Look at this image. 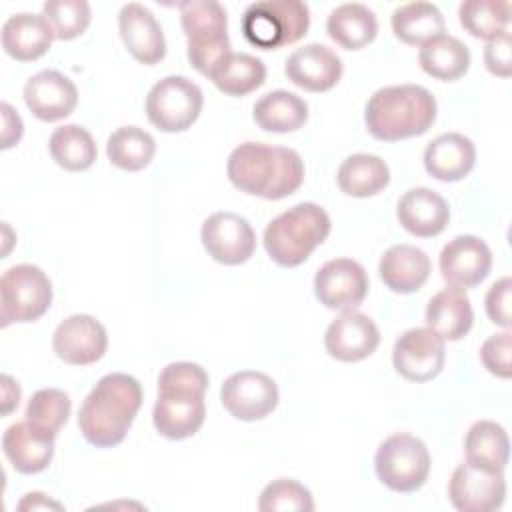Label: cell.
Masks as SVG:
<instances>
[{
    "instance_id": "cell-1",
    "label": "cell",
    "mask_w": 512,
    "mask_h": 512,
    "mask_svg": "<svg viewBox=\"0 0 512 512\" xmlns=\"http://www.w3.org/2000/svg\"><path fill=\"white\" fill-rule=\"evenodd\" d=\"M226 172L240 192L264 200H282L300 188L304 162L292 148L244 142L230 152Z\"/></svg>"
},
{
    "instance_id": "cell-2",
    "label": "cell",
    "mask_w": 512,
    "mask_h": 512,
    "mask_svg": "<svg viewBox=\"0 0 512 512\" xmlns=\"http://www.w3.org/2000/svg\"><path fill=\"white\" fill-rule=\"evenodd\" d=\"M142 406V386L134 376L114 372L102 376L84 398L78 428L96 448L120 444Z\"/></svg>"
},
{
    "instance_id": "cell-3",
    "label": "cell",
    "mask_w": 512,
    "mask_h": 512,
    "mask_svg": "<svg viewBox=\"0 0 512 512\" xmlns=\"http://www.w3.org/2000/svg\"><path fill=\"white\" fill-rule=\"evenodd\" d=\"M436 110V98L424 86L396 84L370 96L364 122L376 140L398 142L424 134L434 124Z\"/></svg>"
},
{
    "instance_id": "cell-4",
    "label": "cell",
    "mask_w": 512,
    "mask_h": 512,
    "mask_svg": "<svg viewBox=\"0 0 512 512\" xmlns=\"http://www.w3.org/2000/svg\"><path fill=\"white\" fill-rule=\"evenodd\" d=\"M330 234V216L314 202H300L278 214L264 230V248L284 268L300 266Z\"/></svg>"
},
{
    "instance_id": "cell-5",
    "label": "cell",
    "mask_w": 512,
    "mask_h": 512,
    "mask_svg": "<svg viewBox=\"0 0 512 512\" xmlns=\"http://www.w3.org/2000/svg\"><path fill=\"white\" fill-rule=\"evenodd\" d=\"M178 8L182 30L188 38V62L200 74L210 76L232 52L226 32V10L214 0H186Z\"/></svg>"
},
{
    "instance_id": "cell-6",
    "label": "cell",
    "mask_w": 512,
    "mask_h": 512,
    "mask_svg": "<svg viewBox=\"0 0 512 512\" xmlns=\"http://www.w3.org/2000/svg\"><path fill=\"white\" fill-rule=\"evenodd\" d=\"M310 28V10L300 0H262L242 14L244 38L262 50L298 42Z\"/></svg>"
},
{
    "instance_id": "cell-7",
    "label": "cell",
    "mask_w": 512,
    "mask_h": 512,
    "mask_svg": "<svg viewBox=\"0 0 512 512\" xmlns=\"http://www.w3.org/2000/svg\"><path fill=\"white\" fill-rule=\"evenodd\" d=\"M374 470L378 480L392 492H416L424 486L430 474L428 448L412 434H392L378 446Z\"/></svg>"
},
{
    "instance_id": "cell-8",
    "label": "cell",
    "mask_w": 512,
    "mask_h": 512,
    "mask_svg": "<svg viewBox=\"0 0 512 512\" xmlns=\"http://www.w3.org/2000/svg\"><path fill=\"white\" fill-rule=\"evenodd\" d=\"M52 304V282L34 264H16L0 278V318L6 328L12 322H34Z\"/></svg>"
},
{
    "instance_id": "cell-9",
    "label": "cell",
    "mask_w": 512,
    "mask_h": 512,
    "mask_svg": "<svg viewBox=\"0 0 512 512\" xmlns=\"http://www.w3.org/2000/svg\"><path fill=\"white\" fill-rule=\"evenodd\" d=\"M202 90L186 76L158 80L146 96V116L162 132H184L200 116Z\"/></svg>"
},
{
    "instance_id": "cell-10",
    "label": "cell",
    "mask_w": 512,
    "mask_h": 512,
    "mask_svg": "<svg viewBox=\"0 0 512 512\" xmlns=\"http://www.w3.org/2000/svg\"><path fill=\"white\" fill-rule=\"evenodd\" d=\"M220 400L236 420L254 422L266 418L278 406V386L264 372L240 370L224 380Z\"/></svg>"
},
{
    "instance_id": "cell-11",
    "label": "cell",
    "mask_w": 512,
    "mask_h": 512,
    "mask_svg": "<svg viewBox=\"0 0 512 512\" xmlns=\"http://www.w3.org/2000/svg\"><path fill=\"white\" fill-rule=\"evenodd\" d=\"M448 498L460 512H492L506 498L502 470H488L470 462L454 468L448 482Z\"/></svg>"
},
{
    "instance_id": "cell-12",
    "label": "cell",
    "mask_w": 512,
    "mask_h": 512,
    "mask_svg": "<svg viewBox=\"0 0 512 512\" xmlns=\"http://www.w3.org/2000/svg\"><path fill=\"white\" fill-rule=\"evenodd\" d=\"M444 338L434 330L410 328L394 344L392 362L396 372L410 382H428L444 368Z\"/></svg>"
},
{
    "instance_id": "cell-13",
    "label": "cell",
    "mask_w": 512,
    "mask_h": 512,
    "mask_svg": "<svg viewBox=\"0 0 512 512\" xmlns=\"http://www.w3.org/2000/svg\"><path fill=\"white\" fill-rule=\"evenodd\" d=\"M314 294L328 310H354L368 294V274L352 258L328 260L314 276Z\"/></svg>"
},
{
    "instance_id": "cell-14",
    "label": "cell",
    "mask_w": 512,
    "mask_h": 512,
    "mask_svg": "<svg viewBox=\"0 0 512 512\" xmlns=\"http://www.w3.org/2000/svg\"><path fill=\"white\" fill-rule=\"evenodd\" d=\"M202 244L212 260L238 266L244 264L256 248V234L246 218L234 212H216L202 222Z\"/></svg>"
},
{
    "instance_id": "cell-15",
    "label": "cell",
    "mask_w": 512,
    "mask_h": 512,
    "mask_svg": "<svg viewBox=\"0 0 512 512\" xmlns=\"http://www.w3.org/2000/svg\"><path fill=\"white\" fill-rule=\"evenodd\" d=\"M206 418L204 394L180 388H158L152 410L154 428L168 440L194 436Z\"/></svg>"
},
{
    "instance_id": "cell-16",
    "label": "cell",
    "mask_w": 512,
    "mask_h": 512,
    "mask_svg": "<svg viewBox=\"0 0 512 512\" xmlns=\"http://www.w3.org/2000/svg\"><path fill=\"white\" fill-rule=\"evenodd\" d=\"M108 346L106 328L88 314H72L58 324L52 336L54 354L72 366L98 362Z\"/></svg>"
},
{
    "instance_id": "cell-17",
    "label": "cell",
    "mask_w": 512,
    "mask_h": 512,
    "mask_svg": "<svg viewBox=\"0 0 512 512\" xmlns=\"http://www.w3.org/2000/svg\"><path fill=\"white\" fill-rule=\"evenodd\" d=\"M440 274L450 286L472 288L480 284L492 268V252L484 240L472 234L452 238L440 252Z\"/></svg>"
},
{
    "instance_id": "cell-18",
    "label": "cell",
    "mask_w": 512,
    "mask_h": 512,
    "mask_svg": "<svg viewBox=\"0 0 512 512\" xmlns=\"http://www.w3.org/2000/svg\"><path fill=\"white\" fill-rule=\"evenodd\" d=\"M380 344V332L374 320L356 310H344L330 322L324 334L326 352L340 362H358L368 358Z\"/></svg>"
},
{
    "instance_id": "cell-19",
    "label": "cell",
    "mask_w": 512,
    "mask_h": 512,
    "mask_svg": "<svg viewBox=\"0 0 512 512\" xmlns=\"http://www.w3.org/2000/svg\"><path fill=\"white\" fill-rule=\"evenodd\" d=\"M24 102L42 122H56L70 116L78 104L74 82L58 70H42L24 84Z\"/></svg>"
},
{
    "instance_id": "cell-20",
    "label": "cell",
    "mask_w": 512,
    "mask_h": 512,
    "mask_svg": "<svg viewBox=\"0 0 512 512\" xmlns=\"http://www.w3.org/2000/svg\"><path fill=\"white\" fill-rule=\"evenodd\" d=\"M118 30L126 50L140 64L150 66L166 56L162 26L146 6L138 2L124 4L118 14Z\"/></svg>"
},
{
    "instance_id": "cell-21",
    "label": "cell",
    "mask_w": 512,
    "mask_h": 512,
    "mask_svg": "<svg viewBox=\"0 0 512 512\" xmlns=\"http://www.w3.org/2000/svg\"><path fill=\"white\" fill-rule=\"evenodd\" d=\"M286 78L308 92H326L334 88L342 76L340 56L324 44H306L296 48L284 66Z\"/></svg>"
},
{
    "instance_id": "cell-22",
    "label": "cell",
    "mask_w": 512,
    "mask_h": 512,
    "mask_svg": "<svg viewBox=\"0 0 512 512\" xmlns=\"http://www.w3.org/2000/svg\"><path fill=\"white\" fill-rule=\"evenodd\" d=\"M396 218L412 236L432 238L448 226L450 208L438 192L430 188H412L398 200Z\"/></svg>"
},
{
    "instance_id": "cell-23",
    "label": "cell",
    "mask_w": 512,
    "mask_h": 512,
    "mask_svg": "<svg viewBox=\"0 0 512 512\" xmlns=\"http://www.w3.org/2000/svg\"><path fill=\"white\" fill-rule=\"evenodd\" d=\"M2 450L12 468L20 474H38L48 468L54 456V436L36 430L30 422H16L2 436Z\"/></svg>"
},
{
    "instance_id": "cell-24",
    "label": "cell",
    "mask_w": 512,
    "mask_h": 512,
    "mask_svg": "<svg viewBox=\"0 0 512 512\" xmlns=\"http://www.w3.org/2000/svg\"><path fill=\"white\" fill-rule=\"evenodd\" d=\"M476 148L472 140L458 132L436 136L424 150L426 172L440 182H458L472 172Z\"/></svg>"
},
{
    "instance_id": "cell-25",
    "label": "cell",
    "mask_w": 512,
    "mask_h": 512,
    "mask_svg": "<svg viewBox=\"0 0 512 512\" xmlns=\"http://www.w3.org/2000/svg\"><path fill=\"white\" fill-rule=\"evenodd\" d=\"M432 270L424 250L412 244L390 246L378 264L380 280L396 294H412L424 286Z\"/></svg>"
},
{
    "instance_id": "cell-26",
    "label": "cell",
    "mask_w": 512,
    "mask_h": 512,
    "mask_svg": "<svg viewBox=\"0 0 512 512\" xmlns=\"http://www.w3.org/2000/svg\"><path fill=\"white\" fill-rule=\"evenodd\" d=\"M54 32L42 14L20 12L2 26V48L18 62H32L50 50Z\"/></svg>"
},
{
    "instance_id": "cell-27",
    "label": "cell",
    "mask_w": 512,
    "mask_h": 512,
    "mask_svg": "<svg viewBox=\"0 0 512 512\" xmlns=\"http://www.w3.org/2000/svg\"><path fill=\"white\" fill-rule=\"evenodd\" d=\"M474 322L470 298L464 288L448 286L436 292L426 306V324L444 340L464 338Z\"/></svg>"
},
{
    "instance_id": "cell-28",
    "label": "cell",
    "mask_w": 512,
    "mask_h": 512,
    "mask_svg": "<svg viewBox=\"0 0 512 512\" xmlns=\"http://www.w3.org/2000/svg\"><path fill=\"white\" fill-rule=\"evenodd\" d=\"M326 32L338 46L346 50H360L376 38L378 20L368 6L360 2H348L330 12L326 20Z\"/></svg>"
},
{
    "instance_id": "cell-29",
    "label": "cell",
    "mask_w": 512,
    "mask_h": 512,
    "mask_svg": "<svg viewBox=\"0 0 512 512\" xmlns=\"http://www.w3.org/2000/svg\"><path fill=\"white\" fill-rule=\"evenodd\" d=\"M254 122L274 134L300 130L308 120V104L294 92L274 90L256 100L252 108Z\"/></svg>"
},
{
    "instance_id": "cell-30",
    "label": "cell",
    "mask_w": 512,
    "mask_h": 512,
    "mask_svg": "<svg viewBox=\"0 0 512 512\" xmlns=\"http://www.w3.org/2000/svg\"><path fill=\"white\" fill-rule=\"evenodd\" d=\"M338 186L346 196L368 198L382 192L390 182L388 164L374 154H352L348 156L336 174Z\"/></svg>"
},
{
    "instance_id": "cell-31",
    "label": "cell",
    "mask_w": 512,
    "mask_h": 512,
    "mask_svg": "<svg viewBox=\"0 0 512 512\" xmlns=\"http://www.w3.org/2000/svg\"><path fill=\"white\" fill-rule=\"evenodd\" d=\"M418 62L428 76L452 82L466 74L470 66V52L462 40L450 34H438L420 46Z\"/></svg>"
},
{
    "instance_id": "cell-32",
    "label": "cell",
    "mask_w": 512,
    "mask_h": 512,
    "mask_svg": "<svg viewBox=\"0 0 512 512\" xmlns=\"http://www.w3.org/2000/svg\"><path fill=\"white\" fill-rule=\"evenodd\" d=\"M464 452L466 462L504 472L510 456V440L498 422L478 420L466 432Z\"/></svg>"
},
{
    "instance_id": "cell-33",
    "label": "cell",
    "mask_w": 512,
    "mask_h": 512,
    "mask_svg": "<svg viewBox=\"0 0 512 512\" xmlns=\"http://www.w3.org/2000/svg\"><path fill=\"white\" fill-rule=\"evenodd\" d=\"M394 36L408 46H422L444 32V16L430 2H408L398 6L390 18Z\"/></svg>"
},
{
    "instance_id": "cell-34",
    "label": "cell",
    "mask_w": 512,
    "mask_h": 512,
    "mask_svg": "<svg viewBox=\"0 0 512 512\" xmlns=\"http://www.w3.org/2000/svg\"><path fill=\"white\" fill-rule=\"evenodd\" d=\"M214 86L228 96H246L266 80V66L246 52H230L208 76Z\"/></svg>"
},
{
    "instance_id": "cell-35",
    "label": "cell",
    "mask_w": 512,
    "mask_h": 512,
    "mask_svg": "<svg viewBox=\"0 0 512 512\" xmlns=\"http://www.w3.org/2000/svg\"><path fill=\"white\" fill-rule=\"evenodd\" d=\"M52 160L70 172L88 170L98 156L92 134L78 124H64L56 128L48 140Z\"/></svg>"
},
{
    "instance_id": "cell-36",
    "label": "cell",
    "mask_w": 512,
    "mask_h": 512,
    "mask_svg": "<svg viewBox=\"0 0 512 512\" xmlns=\"http://www.w3.org/2000/svg\"><path fill=\"white\" fill-rule=\"evenodd\" d=\"M156 152V142L152 134L138 126H122L108 136L106 154L108 160L128 172H138L150 164Z\"/></svg>"
},
{
    "instance_id": "cell-37",
    "label": "cell",
    "mask_w": 512,
    "mask_h": 512,
    "mask_svg": "<svg viewBox=\"0 0 512 512\" xmlns=\"http://www.w3.org/2000/svg\"><path fill=\"white\" fill-rule=\"evenodd\" d=\"M462 28L482 40H492L508 30L510 4L506 0H466L458 6Z\"/></svg>"
},
{
    "instance_id": "cell-38",
    "label": "cell",
    "mask_w": 512,
    "mask_h": 512,
    "mask_svg": "<svg viewBox=\"0 0 512 512\" xmlns=\"http://www.w3.org/2000/svg\"><path fill=\"white\" fill-rule=\"evenodd\" d=\"M72 410L70 396L64 390L58 388H42L32 394L26 406V422H30L36 430L48 434V436H58L62 426L68 422Z\"/></svg>"
},
{
    "instance_id": "cell-39",
    "label": "cell",
    "mask_w": 512,
    "mask_h": 512,
    "mask_svg": "<svg viewBox=\"0 0 512 512\" xmlns=\"http://www.w3.org/2000/svg\"><path fill=\"white\" fill-rule=\"evenodd\" d=\"M42 16L50 24L54 38L74 40L88 28L92 12L86 0H48Z\"/></svg>"
},
{
    "instance_id": "cell-40",
    "label": "cell",
    "mask_w": 512,
    "mask_h": 512,
    "mask_svg": "<svg viewBox=\"0 0 512 512\" xmlns=\"http://www.w3.org/2000/svg\"><path fill=\"white\" fill-rule=\"evenodd\" d=\"M260 512H312L314 500L308 488L290 478L270 482L258 500Z\"/></svg>"
},
{
    "instance_id": "cell-41",
    "label": "cell",
    "mask_w": 512,
    "mask_h": 512,
    "mask_svg": "<svg viewBox=\"0 0 512 512\" xmlns=\"http://www.w3.org/2000/svg\"><path fill=\"white\" fill-rule=\"evenodd\" d=\"M158 388H180L206 394L208 374L194 362H172L158 376Z\"/></svg>"
},
{
    "instance_id": "cell-42",
    "label": "cell",
    "mask_w": 512,
    "mask_h": 512,
    "mask_svg": "<svg viewBox=\"0 0 512 512\" xmlns=\"http://www.w3.org/2000/svg\"><path fill=\"white\" fill-rule=\"evenodd\" d=\"M512 334L506 330L502 334H494L484 340L480 348V360L484 368L498 376V378H510L512 376Z\"/></svg>"
},
{
    "instance_id": "cell-43",
    "label": "cell",
    "mask_w": 512,
    "mask_h": 512,
    "mask_svg": "<svg viewBox=\"0 0 512 512\" xmlns=\"http://www.w3.org/2000/svg\"><path fill=\"white\" fill-rule=\"evenodd\" d=\"M510 294L512 280L508 276L496 280L486 294V314L488 318L502 328H510Z\"/></svg>"
},
{
    "instance_id": "cell-44",
    "label": "cell",
    "mask_w": 512,
    "mask_h": 512,
    "mask_svg": "<svg viewBox=\"0 0 512 512\" xmlns=\"http://www.w3.org/2000/svg\"><path fill=\"white\" fill-rule=\"evenodd\" d=\"M484 64L490 74L508 78L512 74V52H510V32H502L488 40L484 48Z\"/></svg>"
},
{
    "instance_id": "cell-45",
    "label": "cell",
    "mask_w": 512,
    "mask_h": 512,
    "mask_svg": "<svg viewBox=\"0 0 512 512\" xmlns=\"http://www.w3.org/2000/svg\"><path fill=\"white\" fill-rule=\"evenodd\" d=\"M0 112H2V150H8L20 142L24 124L18 112L8 102H2Z\"/></svg>"
},
{
    "instance_id": "cell-46",
    "label": "cell",
    "mask_w": 512,
    "mask_h": 512,
    "mask_svg": "<svg viewBox=\"0 0 512 512\" xmlns=\"http://www.w3.org/2000/svg\"><path fill=\"white\" fill-rule=\"evenodd\" d=\"M18 404H20L18 382L12 376L2 374V414L8 416L14 408H18Z\"/></svg>"
},
{
    "instance_id": "cell-47",
    "label": "cell",
    "mask_w": 512,
    "mask_h": 512,
    "mask_svg": "<svg viewBox=\"0 0 512 512\" xmlns=\"http://www.w3.org/2000/svg\"><path fill=\"white\" fill-rule=\"evenodd\" d=\"M48 508H54V510H62V504L60 502H54L50 498H46V494L42 492H28L20 502H18V510H48Z\"/></svg>"
}]
</instances>
